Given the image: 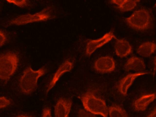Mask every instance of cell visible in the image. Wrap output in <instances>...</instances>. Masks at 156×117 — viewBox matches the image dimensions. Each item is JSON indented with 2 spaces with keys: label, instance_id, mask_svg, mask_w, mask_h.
I'll return each instance as SVG.
<instances>
[{
  "label": "cell",
  "instance_id": "cell-9",
  "mask_svg": "<svg viewBox=\"0 0 156 117\" xmlns=\"http://www.w3.org/2000/svg\"><path fill=\"white\" fill-rule=\"evenodd\" d=\"M143 72L129 73L122 78L119 82L117 88L120 93L123 96L127 95L128 90L138 77L149 73Z\"/></svg>",
  "mask_w": 156,
  "mask_h": 117
},
{
  "label": "cell",
  "instance_id": "cell-6",
  "mask_svg": "<svg viewBox=\"0 0 156 117\" xmlns=\"http://www.w3.org/2000/svg\"><path fill=\"white\" fill-rule=\"evenodd\" d=\"M94 67L96 71L99 73H110L115 70V62L114 58L111 56H102L95 61Z\"/></svg>",
  "mask_w": 156,
  "mask_h": 117
},
{
  "label": "cell",
  "instance_id": "cell-20",
  "mask_svg": "<svg viewBox=\"0 0 156 117\" xmlns=\"http://www.w3.org/2000/svg\"><path fill=\"white\" fill-rule=\"evenodd\" d=\"M51 109L48 107L44 108L42 110L41 117H52Z\"/></svg>",
  "mask_w": 156,
  "mask_h": 117
},
{
  "label": "cell",
  "instance_id": "cell-11",
  "mask_svg": "<svg viewBox=\"0 0 156 117\" xmlns=\"http://www.w3.org/2000/svg\"><path fill=\"white\" fill-rule=\"evenodd\" d=\"M156 99V92L144 95L134 101L133 104V108L137 111H144Z\"/></svg>",
  "mask_w": 156,
  "mask_h": 117
},
{
  "label": "cell",
  "instance_id": "cell-21",
  "mask_svg": "<svg viewBox=\"0 0 156 117\" xmlns=\"http://www.w3.org/2000/svg\"><path fill=\"white\" fill-rule=\"evenodd\" d=\"M0 47L3 46L7 40V38L5 33L1 30L0 31Z\"/></svg>",
  "mask_w": 156,
  "mask_h": 117
},
{
  "label": "cell",
  "instance_id": "cell-22",
  "mask_svg": "<svg viewBox=\"0 0 156 117\" xmlns=\"http://www.w3.org/2000/svg\"><path fill=\"white\" fill-rule=\"evenodd\" d=\"M146 117H156V106Z\"/></svg>",
  "mask_w": 156,
  "mask_h": 117
},
{
  "label": "cell",
  "instance_id": "cell-8",
  "mask_svg": "<svg viewBox=\"0 0 156 117\" xmlns=\"http://www.w3.org/2000/svg\"><path fill=\"white\" fill-rule=\"evenodd\" d=\"M72 104L70 99L59 98L54 106V117H69Z\"/></svg>",
  "mask_w": 156,
  "mask_h": 117
},
{
  "label": "cell",
  "instance_id": "cell-16",
  "mask_svg": "<svg viewBox=\"0 0 156 117\" xmlns=\"http://www.w3.org/2000/svg\"><path fill=\"white\" fill-rule=\"evenodd\" d=\"M109 117H129L125 110L120 106L113 105L108 108Z\"/></svg>",
  "mask_w": 156,
  "mask_h": 117
},
{
  "label": "cell",
  "instance_id": "cell-10",
  "mask_svg": "<svg viewBox=\"0 0 156 117\" xmlns=\"http://www.w3.org/2000/svg\"><path fill=\"white\" fill-rule=\"evenodd\" d=\"M73 67V63L69 60H66L62 63L54 74L47 87L46 93L47 94L55 86L63 74L70 71Z\"/></svg>",
  "mask_w": 156,
  "mask_h": 117
},
{
  "label": "cell",
  "instance_id": "cell-25",
  "mask_svg": "<svg viewBox=\"0 0 156 117\" xmlns=\"http://www.w3.org/2000/svg\"><path fill=\"white\" fill-rule=\"evenodd\" d=\"M155 6L156 7V3L155 4Z\"/></svg>",
  "mask_w": 156,
  "mask_h": 117
},
{
  "label": "cell",
  "instance_id": "cell-1",
  "mask_svg": "<svg viewBox=\"0 0 156 117\" xmlns=\"http://www.w3.org/2000/svg\"><path fill=\"white\" fill-rule=\"evenodd\" d=\"M45 73V69L42 67L34 70L30 66L26 68L19 80V85L21 92L26 95L34 92L37 87L39 79Z\"/></svg>",
  "mask_w": 156,
  "mask_h": 117
},
{
  "label": "cell",
  "instance_id": "cell-18",
  "mask_svg": "<svg viewBox=\"0 0 156 117\" xmlns=\"http://www.w3.org/2000/svg\"><path fill=\"white\" fill-rule=\"evenodd\" d=\"M11 101L6 97L4 96H1L0 98V108H5L11 104Z\"/></svg>",
  "mask_w": 156,
  "mask_h": 117
},
{
  "label": "cell",
  "instance_id": "cell-15",
  "mask_svg": "<svg viewBox=\"0 0 156 117\" xmlns=\"http://www.w3.org/2000/svg\"><path fill=\"white\" fill-rule=\"evenodd\" d=\"M140 0H112L110 2L117 5V8L122 12L131 11L136 6Z\"/></svg>",
  "mask_w": 156,
  "mask_h": 117
},
{
  "label": "cell",
  "instance_id": "cell-13",
  "mask_svg": "<svg viewBox=\"0 0 156 117\" xmlns=\"http://www.w3.org/2000/svg\"><path fill=\"white\" fill-rule=\"evenodd\" d=\"M124 68L127 72L133 70L137 72H143L145 69L146 65L144 61L140 58L132 56L127 60Z\"/></svg>",
  "mask_w": 156,
  "mask_h": 117
},
{
  "label": "cell",
  "instance_id": "cell-4",
  "mask_svg": "<svg viewBox=\"0 0 156 117\" xmlns=\"http://www.w3.org/2000/svg\"><path fill=\"white\" fill-rule=\"evenodd\" d=\"M125 21L127 25L137 30L144 31L150 29L152 24V19L150 13L145 9L135 11Z\"/></svg>",
  "mask_w": 156,
  "mask_h": 117
},
{
  "label": "cell",
  "instance_id": "cell-23",
  "mask_svg": "<svg viewBox=\"0 0 156 117\" xmlns=\"http://www.w3.org/2000/svg\"><path fill=\"white\" fill-rule=\"evenodd\" d=\"M12 117H33L31 115L25 114H20L12 116Z\"/></svg>",
  "mask_w": 156,
  "mask_h": 117
},
{
  "label": "cell",
  "instance_id": "cell-12",
  "mask_svg": "<svg viewBox=\"0 0 156 117\" xmlns=\"http://www.w3.org/2000/svg\"><path fill=\"white\" fill-rule=\"evenodd\" d=\"M114 48L116 55L121 58L130 54L132 50V47L129 42L123 39H117Z\"/></svg>",
  "mask_w": 156,
  "mask_h": 117
},
{
  "label": "cell",
  "instance_id": "cell-5",
  "mask_svg": "<svg viewBox=\"0 0 156 117\" xmlns=\"http://www.w3.org/2000/svg\"><path fill=\"white\" fill-rule=\"evenodd\" d=\"M49 8H46L34 14L26 13L19 15L12 19L9 22L11 24L19 26L34 22L45 21L51 17Z\"/></svg>",
  "mask_w": 156,
  "mask_h": 117
},
{
  "label": "cell",
  "instance_id": "cell-17",
  "mask_svg": "<svg viewBox=\"0 0 156 117\" xmlns=\"http://www.w3.org/2000/svg\"><path fill=\"white\" fill-rule=\"evenodd\" d=\"M6 1L9 3L13 4L20 7H24L28 5V1L26 0H8Z\"/></svg>",
  "mask_w": 156,
  "mask_h": 117
},
{
  "label": "cell",
  "instance_id": "cell-7",
  "mask_svg": "<svg viewBox=\"0 0 156 117\" xmlns=\"http://www.w3.org/2000/svg\"><path fill=\"white\" fill-rule=\"evenodd\" d=\"M115 37L112 31L105 34L97 39L90 40L87 44L86 54L88 56L91 55L97 49L108 42Z\"/></svg>",
  "mask_w": 156,
  "mask_h": 117
},
{
  "label": "cell",
  "instance_id": "cell-19",
  "mask_svg": "<svg viewBox=\"0 0 156 117\" xmlns=\"http://www.w3.org/2000/svg\"><path fill=\"white\" fill-rule=\"evenodd\" d=\"M78 115V117H97L94 115L82 109L79 110Z\"/></svg>",
  "mask_w": 156,
  "mask_h": 117
},
{
  "label": "cell",
  "instance_id": "cell-2",
  "mask_svg": "<svg viewBox=\"0 0 156 117\" xmlns=\"http://www.w3.org/2000/svg\"><path fill=\"white\" fill-rule=\"evenodd\" d=\"M81 101L86 111L94 115L108 117V108L105 102L96 96L93 92L89 90L83 94L81 96Z\"/></svg>",
  "mask_w": 156,
  "mask_h": 117
},
{
  "label": "cell",
  "instance_id": "cell-3",
  "mask_svg": "<svg viewBox=\"0 0 156 117\" xmlns=\"http://www.w3.org/2000/svg\"><path fill=\"white\" fill-rule=\"evenodd\" d=\"M19 59L17 55L12 51H8L0 56V79L7 81L15 72Z\"/></svg>",
  "mask_w": 156,
  "mask_h": 117
},
{
  "label": "cell",
  "instance_id": "cell-14",
  "mask_svg": "<svg viewBox=\"0 0 156 117\" xmlns=\"http://www.w3.org/2000/svg\"><path fill=\"white\" fill-rule=\"evenodd\" d=\"M156 50V44L151 41L144 42L137 48V53L140 55L144 57L150 56Z\"/></svg>",
  "mask_w": 156,
  "mask_h": 117
},
{
  "label": "cell",
  "instance_id": "cell-24",
  "mask_svg": "<svg viewBox=\"0 0 156 117\" xmlns=\"http://www.w3.org/2000/svg\"><path fill=\"white\" fill-rule=\"evenodd\" d=\"M154 71L153 74L155 73L156 71V55L155 56L154 59Z\"/></svg>",
  "mask_w": 156,
  "mask_h": 117
}]
</instances>
